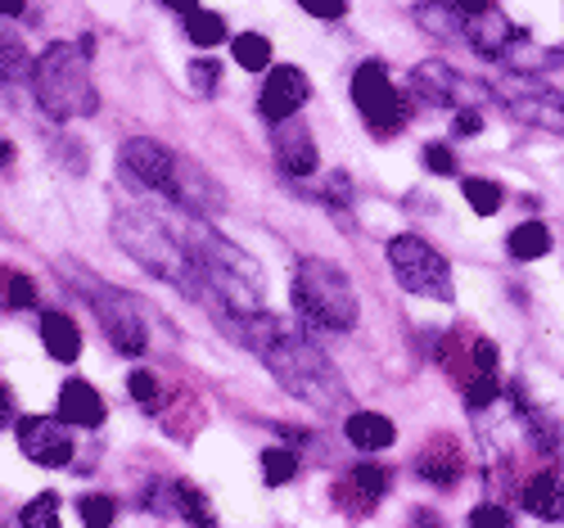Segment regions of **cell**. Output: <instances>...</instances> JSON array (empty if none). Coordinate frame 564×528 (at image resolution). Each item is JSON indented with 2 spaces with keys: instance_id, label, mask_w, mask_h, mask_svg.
Wrapping results in <instances>:
<instances>
[{
  "instance_id": "28",
  "label": "cell",
  "mask_w": 564,
  "mask_h": 528,
  "mask_svg": "<svg viewBox=\"0 0 564 528\" xmlns=\"http://www.w3.org/2000/svg\"><path fill=\"white\" fill-rule=\"evenodd\" d=\"M294 474H299V456H294V452H285V448H271V452H262V478H267L271 488L290 484Z\"/></svg>"
},
{
  "instance_id": "12",
  "label": "cell",
  "mask_w": 564,
  "mask_h": 528,
  "mask_svg": "<svg viewBox=\"0 0 564 528\" xmlns=\"http://www.w3.org/2000/svg\"><path fill=\"white\" fill-rule=\"evenodd\" d=\"M19 448L36 461V465H68L73 461V434H68V420H41V416H28L19 420Z\"/></svg>"
},
{
  "instance_id": "7",
  "label": "cell",
  "mask_w": 564,
  "mask_h": 528,
  "mask_svg": "<svg viewBox=\"0 0 564 528\" xmlns=\"http://www.w3.org/2000/svg\"><path fill=\"white\" fill-rule=\"evenodd\" d=\"M389 262L398 271V284L406 294H420V299H434V303H452V267L447 258L425 245L420 235H398L389 239Z\"/></svg>"
},
{
  "instance_id": "27",
  "label": "cell",
  "mask_w": 564,
  "mask_h": 528,
  "mask_svg": "<svg viewBox=\"0 0 564 528\" xmlns=\"http://www.w3.org/2000/svg\"><path fill=\"white\" fill-rule=\"evenodd\" d=\"M185 32H191L195 45H217L226 41V19L213 10H195V14H185Z\"/></svg>"
},
{
  "instance_id": "6",
  "label": "cell",
  "mask_w": 564,
  "mask_h": 528,
  "mask_svg": "<svg viewBox=\"0 0 564 528\" xmlns=\"http://www.w3.org/2000/svg\"><path fill=\"white\" fill-rule=\"evenodd\" d=\"M294 308L312 330H352L357 325V294L352 280L321 258H303L294 267Z\"/></svg>"
},
{
  "instance_id": "39",
  "label": "cell",
  "mask_w": 564,
  "mask_h": 528,
  "mask_svg": "<svg viewBox=\"0 0 564 528\" xmlns=\"http://www.w3.org/2000/svg\"><path fill=\"white\" fill-rule=\"evenodd\" d=\"M299 6H303L312 19H344V14H348V0H299Z\"/></svg>"
},
{
  "instance_id": "34",
  "label": "cell",
  "mask_w": 564,
  "mask_h": 528,
  "mask_svg": "<svg viewBox=\"0 0 564 528\" xmlns=\"http://www.w3.org/2000/svg\"><path fill=\"white\" fill-rule=\"evenodd\" d=\"M176 506H181V515H185V519H195V524H213V510L199 502V493H195L191 484H176Z\"/></svg>"
},
{
  "instance_id": "36",
  "label": "cell",
  "mask_w": 564,
  "mask_h": 528,
  "mask_svg": "<svg viewBox=\"0 0 564 528\" xmlns=\"http://www.w3.org/2000/svg\"><path fill=\"white\" fill-rule=\"evenodd\" d=\"M469 366H475V375H492L497 370V344L479 340L475 348H469Z\"/></svg>"
},
{
  "instance_id": "5",
  "label": "cell",
  "mask_w": 564,
  "mask_h": 528,
  "mask_svg": "<svg viewBox=\"0 0 564 528\" xmlns=\"http://www.w3.org/2000/svg\"><path fill=\"white\" fill-rule=\"evenodd\" d=\"M32 86H36V105L55 122L90 118L100 109V95H96V82H90V64H86V45H68V41L45 45V55L32 64Z\"/></svg>"
},
{
  "instance_id": "3",
  "label": "cell",
  "mask_w": 564,
  "mask_h": 528,
  "mask_svg": "<svg viewBox=\"0 0 564 528\" xmlns=\"http://www.w3.org/2000/svg\"><path fill=\"white\" fill-rule=\"evenodd\" d=\"M113 239L122 245V254L131 262H140L150 276L176 284V290L191 294V299H208V280H204V267H199L195 249L185 245V235H172L154 213L122 208L113 217Z\"/></svg>"
},
{
  "instance_id": "26",
  "label": "cell",
  "mask_w": 564,
  "mask_h": 528,
  "mask_svg": "<svg viewBox=\"0 0 564 528\" xmlns=\"http://www.w3.org/2000/svg\"><path fill=\"white\" fill-rule=\"evenodd\" d=\"M460 195H465V204L475 208L479 217H492V213L501 208V185H492V181H479V176L460 181Z\"/></svg>"
},
{
  "instance_id": "15",
  "label": "cell",
  "mask_w": 564,
  "mask_h": 528,
  "mask_svg": "<svg viewBox=\"0 0 564 528\" xmlns=\"http://www.w3.org/2000/svg\"><path fill=\"white\" fill-rule=\"evenodd\" d=\"M59 420H68L73 429H100L105 424V402L90 389L86 379H68L59 389Z\"/></svg>"
},
{
  "instance_id": "21",
  "label": "cell",
  "mask_w": 564,
  "mask_h": 528,
  "mask_svg": "<svg viewBox=\"0 0 564 528\" xmlns=\"http://www.w3.org/2000/svg\"><path fill=\"white\" fill-rule=\"evenodd\" d=\"M41 340H45V353H51L55 362H77V353H82V330L64 312L41 316Z\"/></svg>"
},
{
  "instance_id": "42",
  "label": "cell",
  "mask_w": 564,
  "mask_h": 528,
  "mask_svg": "<svg viewBox=\"0 0 564 528\" xmlns=\"http://www.w3.org/2000/svg\"><path fill=\"white\" fill-rule=\"evenodd\" d=\"M10 420H14V394H10V384H6V394H0V424L10 429Z\"/></svg>"
},
{
  "instance_id": "37",
  "label": "cell",
  "mask_w": 564,
  "mask_h": 528,
  "mask_svg": "<svg viewBox=\"0 0 564 528\" xmlns=\"http://www.w3.org/2000/svg\"><path fill=\"white\" fill-rule=\"evenodd\" d=\"M425 168H430L434 176H452V172H456V154H452L447 146H425Z\"/></svg>"
},
{
  "instance_id": "32",
  "label": "cell",
  "mask_w": 564,
  "mask_h": 528,
  "mask_svg": "<svg viewBox=\"0 0 564 528\" xmlns=\"http://www.w3.org/2000/svg\"><path fill=\"white\" fill-rule=\"evenodd\" d=\"M492 398H497V370H492V375H475V379L465 384V407H469V411L492 407Z\"/></svg>"
},
{
  "instance_id": "24",
  "label": "cell",
  "mask_w": 564,
  "mask_h": 528,
  "mask_svg": "<svg viewBox=\"0 0 564 528\" xmlns=\"http://www.w3.org/2000/svg\"><path fill=\"white\" fill-rule=\"evenodd\" d=\"M230 51H235V64L249 68V73H262L271 64V41L262 32H240L230 41Z\"/></svg>"
},
{
  "instance_id": "40",
  "label": "cell",
  "mask_w": 564,
  "mask_h": 528,
  "mask_svg": "<svg viewBox=\"0 0 564 528\" xmlns=\"http://www.w3.org/2000/svg\"><path fill=\"white\" fill-rule=\"evenodd\" d=\"M191 86L204 90V95H213V86H217V64H213V60H195V64H191Z\"/></svg>"
},
{
  "instance_id": "19",
  "label": "cell",
  "mask_w": 564,
  "mask_h": 528,
  "mask_svg": "<svg viewBox=\"0 0 564 528\" xmlns=\"http://www.w3.org/2000/svg\"><path fill=\"white\" fill-rule=\"evenodd\" d=\"M344 434H348V443L361 448V452H384V448H393L398 429H393V420L380 416V411H352L348 424H344Z\"/></svg>"
},
{
  "instance_id": "35",
  "label": "cell",
  "mask_w": 564,
  "mask_h": 528,
  "mask_svg": "<svg viewBox=\"0 0 564 528\" xmlns=\"http://www.w3.org/2000/svg\"><path fill=\"white\" fill-rule=\"evenodd\" d=\"M469 524H475V528H510V524H514V515H510L506 506H492V502H484V506H475V510H469Z\"/></svg>"
},
{
  "instance_id": "4",
  "label": "cell",
  "mask_w": 564,
  "mask_h": 528,
  "mask_svg": "<svg viewBox=\"0 0 564 528\" xmlns=\"http://www.w3.org/2000/svg\"><path fill=\"white\" fill-rule=\"evenodd\" d=\"M185 245L195 249L204 280H208V299L217 294V312H235L240 321L262 312V271L253 267V258H245L240 249H230L217 230H208L204 222L185 226Z\"/></svg>"
},
{
  "instance_id": "13",
  "label": "cell",
  "mask_w": 564,
  "mask_h": 528,
  "mask_svg": "<svg viewBox=\"0 0 564 528\" xmlns=\"http://www.w3.org/2000/svg\"><path fill=\"white\" fill-rule=\"evenodd\" d=\"M514 36H520V28H510V19L497 6L469 10V19H465V45L469 51H479L484 60H501L514 45Z\"/></svg>"
},
{
  "instance_id": "2",
  "label": "cell",
  "mask_w": 564,
  "mask_h": 528,
  "mask_svg": "<svg viewBox=\"0 0 564 528\" xmlns=\"http://www.w3.org/2000/svg\"><path fill=\"white\" fill-rule=\"evenodd\" d=\"M118 168H122V181L131 190H145V195H159L176 208H191L195 217H208L226 204L217 181L204 168L185 163L181 154H172L167 146H159V140H150V136L127 140V146L118 150Z\"/></svg>"
},
{
  "instance_id": "29",
  "label": "cell",
  "mask_w": 564,
  "mask_h": 528,
  "mask_svg": "<svg viewBox=\"0 0 564 528\" xmlns=\"http://www.w3.org/2000/svg\"><path fill=\"white\" fill-rule=\"evenodd\" d=\"M19 524H23V528H55V524H59V497L45 493V497L28 502V506L19 510Z\"/></svg>"
},
{
  "instance_id": "14",
  "label": "cell",
  "mask_w": 564,
  "mask_h": 528,
  "mask_svg": "<svg viewBox=\"0 0 564 528\" xmlns=\"http://www.w3.org/2000/svg\"><path fill=\"white\" fill-rule=\"evenodd\" d=\"M271 146H275V163L285 176H312L316 172V146H312V136L307 127H294L290 118L285 122H275V136H271Z\"/></svg>"
},
{
  "instance_id": "10",
  "label": "cell",
  "mask_w": 564,
  "mask_h": 528,
  "mask_svg": "<svg viewBox=\"0 0 564 528\" xmlns=\"http://www.w3.org/2000/svg\"><path fill=\"white\" fill-rule=\"evenodd\" d=\"M90 308L100 316L105 340L122 353V357H140L150 348V325L140 316V303L122 290H90Z\"/></svg>"
},
{
  "instance_id": "22",
  "label": "cell",
  "mask_w": 564,
  "mask_h": 528,
  "mask_svg": "<svg viewBox=\"0 0 564 528\" xmlns=\"http://www.w3.org/2000/svg\"><path fill=\"white\" fill-rule=\"evenodd\" d=\"M506 249L514 262H538L551 254V230L542 222H524V226H514L510 239H506Z\"/></svg>"
},
{
  "instance_id": "41",
  "label": "cell",
  "mask_w": 564,
  "mask_h": 528,
  "mask_svg": "<svg viewBox=\"0 0 564 528\" xmlns=\"http://www.w3.org/2000/svg\"><path fill=\"white\" fill-rule=\"evenodd\" d=\"M479 127H484V114L479 109H460L456 114V136H475Z\"/></svg>"
},
{
  "instance_id": "18",
  "label": "cell",
  "mask_w": 564,
  "mask_h": 528,
  "mask_svg": "<svg viewBox=\"0 0 564 528\" xmlns=\"http://www.w3.org/2000/svg\"><path fill=\"white\" fill-rule=\"evenodd\" d=\"M524 510L546 519V524H560L564 519V478L555 470H542L524 484Z\"/></svg>"
},
{
  "instance_id": "30",
  "label": "cell",
  "mask_w": 564,
  "mask_h": 528,
  "mask_svg": "<svg viewBox=\"0 0 564 528\" xmlns=\"http://www.w3.org/2000/svg\"><path fill=\"white\" fill-rule=\"evenodd\" d=\"M77 515H82V524H90V528H109V524L118 519V506H113V497H105V493H90V497L77 502Z\"/></svg>"
},
{
  "instance_id": "31",
  "label": "cell",
  "mask_w": 564,
  "mask_h": 528,
  "mask_svg": "<svg viewBox=\"0 0 564 528\" xmlns=\"http://www.w3.org/2000/svg\"><path fill=\"white\" fill-rule=\"evenodd\" d=\"M127 389H131V398H135L140 407H145V411H154V407L163 402V384H159L150 370H135V375L127 379Z\"/></svg>"
},
{
  "instance_id": "23",
  "label": "cell",
  "mask_w": 564,
  "mask_h": 528,
  "mask_svg": "<svg viewBox=\"0 0 564 528\" xmlns=\"http://www.w3.org/2000/svg\"><path fill=\"white\" fill-rule=\"evenodd\" d=\"M501 60H506L510 68L529 73V77H533V73H542V68H560V64H564V55H560V51H542V45H533L524 32L514 36V45H510V51H506Z\"/></svg>"
},
{
  "instance_id": "25",
  "label": "cell",
  "mask_w": 564,
  "mask_h": 528,
  "mask_svg": "<svg viewBox=\"0 0 564 528\" xmlns=\"http://www.w3.org/2000/svg\"><path fill=\"white\" fill-rule=\"evenodd\" d=\"M348 484H352V493H357V497L366 502V510H370L375 502H380V497L389 493V474H384L380 465H357Z\"/></svg>"
},
{
  "instance_id": "38",
  "label": "cell",
  "mask_w": 564,
  "mask_h": 528,
  "mask_svg": "<svg viewBox=\"0 0 564 528\" xmlns=\"http://www.w3.org/2000/svg\"><path fill=\"white\" fill-rule=\"evenodd\" d=\"M0 55H6V82L23 73V45H19V36L10 28H6V45H0Z\"/></svg>"
},
{
  "instance_id": "44",
  "label": "cell",
  "mask_w": 564,
  "mask_h": 528,
  "mask_svg": "<svg viewBox=\"0 0 564 528\" xmlns=\"http://www.w3.org/2000/svg\"><path fill=\"white\" fill-rule=\"evenodd\" d=\"M0 14H6V19H19V14H23V0H0Z\"/></svg>"
},
{
  "instance_id": "43",
  "label": "cell",
  "mask_w": 564,
  "mask_h": 528,
  "mask_svg": "<svg viewBox=\"0 0 564 528\" xmlns=\"http://www.w3.org/2000/svg\"><path fill=\"white\" fill-rule=\"evenodd\" d=\"M167 10H176V14H195L199 10V0H163Z\"/></svg>"
},
{
  "instance_id": "11",
  "label": "cell",
  "mask_w": 564,
  "mask_h": 528,
  "mask_svg": "<svg viewBox=\"0 0 564 528\" xmlns=\"http://www.w3.org/2000/svg\"><path fill=\"white\" fill-rule=\"evenodd\" d=\"M307 95H312L307 73H299V68H290V64H275V68L267 73V82H262L258 114H262L267 122H285V118H294V114L307 105Z\"/></svg>"
},
{
  "instance_id": "1",
  "label": "cell",
  "mask_w": 564,
  "mask_h": 528,
  "mask_svg": "<svg viewBox=\"0 0 564 528\" xmlns=\"http://www.w3.org/2000/svg\"><path fill=\"white\" fill-rule=\"evenodd\" d=\"M249 344L262 357V366L285 384V394H294L299 402H307L316 411H335V407L348 402V389H344L339 370L307 340L303 325H294L285 316L258 312V316H249Z\"/></svg>"
},
{
  "instance_id": "33",
  "label": "cell",
  "mask_w": 564,
  "mask_h": 528,
  "mask_svg": "<svg viewBox=\"0 0 564 528\" xmlns=\"http://www.w3.org/2000/svg\"><path fill=\"white\" fill-rule=\"evenodd\" d=\"M36 303V290L23 271H6V308H32Z\"/></svg>"
},
{
  "instance_id": "20",
  "label": "cell",
  "mask_w": 564,
  "mask_h": 528,
  "mask_svg": "<svg viewBox=\"0 0 564 528\" xmlns=\"http://www.w3.org/2000/svg\"><path fill=\"white\" fill-rule=\"evenodd\" d=\"M415 14V23L425 28L430 36H443V41H465V10L460 6H452V0H425V6H415L411 10Z\"/></svg>"
},
{
  "instance_id": "8",
  "label": "cell",
  "mask_w": 564,
  "mask_h": 528,
  "mask_svg": "<svg viewBox=\"0 0 564 528\" xmlns=\"http://www.w3.org/2000/svg\"><path fill=\"white\" fill-rule=\"evenodd\" d=\"M352 105H357V114H361L375 131H380V136L402 131V122L411 118L406 100L398 95V86L389 82V68L375 64V60L352 73Z\"/></svg>"
},
{
  "instance_id": "17",
  "label": "cell",
  "mask_w": 564,
  "mask_h": 528,
  "mask_svg": "<svg viewBox=\"0 0 564 528\" xmlns=\"http://www.w3.org/2000/svg\"><path fill=\"white\" fill-rule=\"evenodd\" d=\"M411 90L420 95V100L443 105V109H456V105H460V77H456L452 68H443L438 60L420 64V68L411 73Z\"/></svg>"
},
{
  "instance_id": "45",
  "label": "cell",
  "mask_w": 564,
  "mask_h": 528,
  "mask_svg": "<svg viewBox=\"0 0 564 528\" xmlns=\"http://www.w3.org/2000/svg\"><path fill=\"white\" fill-rule=\"evenodd\" d=\"M452 6H460V10L469 14V10H484V6H492V0H452Z\"/></svg>"
},
{
  "instance_id": "9",
  "label": "cell",
  "mask_w": 564,
  "mask_h": 528,
  "mask_svg": "<svg viewBox=\"0 0 564 528\" xmlns=\"http://www.w3.org/2000/svg\"><path fill=\"white\" fill-rule=\"evenodd\" d=\"M492 95L501 100V109L510 118H520L529 127H542V131H564V90L542 86L538 77L520 73V77H510V82H497Z\"/></svg>"
},
{
  "instance_id": "16",
  "label": "cell",
  "mask_w": 564,
  "mask_h": 528,
  "mask_svg": "<svg viewBox=\"0 0 564 528\" xmlns=\"http://www.w3.org/2000/svg\"><path fill=\"white\" fill-rule=\"evenodd\" d=\"M460 470H465V456H460V448L452 439H434L415 461V474L425 478V484H434V488H452L460 478Z\"/></svg>"
}]
</instances>
